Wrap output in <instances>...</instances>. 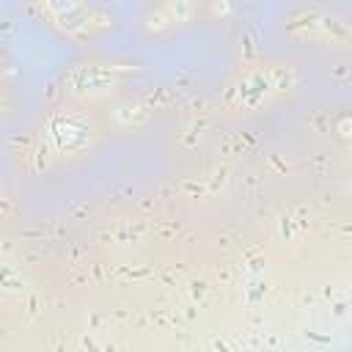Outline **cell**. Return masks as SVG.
I'll return each instance as SVG.
<instances>
[{
	"label": "cell",
	"instance_id": "obj_1",
	"mask_svg": "<svg viewBox=\"0 0 352 352\" xmlns=\"http://www.w3.org/2000/svg\"><path fill=\"white\" fill-rule=\"evenodd\" d=\"M302 74L292 66V63H253L248 69H242L226 88V104L234 110H245V113H256L270 107L272 102L283 99L286 94H292L300 85Z\"/></svg>",
	"mask_w": 352,
	"mask_h": 352
},
{
	"label": "cell",
	"instance_id": "obj_2",
	"mask_svg": "<svg viewBox=\"0 0 352 352\" xmlns=\"http://www.w3.org/2000/svg\"><path fill=\"white\" fill-rule=\"evenodd\" d=\"M283 30L286 36L302 44H336V47L349 44V22L316 6H302L289 11L283 16Z\"/></svg>",
	"mask_w": 352,
	"mask_h": 352
},
{
	"label": "cell",
	"instance_id": "obj_3",
	"mask_svg": "<svg viewBox=\"0 0 352 352\" xmlns=\"http://www.w3.org/2000/svg\"><path fill=\"white\" fill-rule=\"evenodd\" d=\"M204 0H160L151 6V11L143 19V30L148 36H162L170 33L182 25H190L198 11H201Z\"/></svg>",
	"mask_w": 352,
	"mask_h": 352
}]
</instances>
